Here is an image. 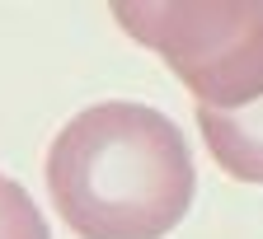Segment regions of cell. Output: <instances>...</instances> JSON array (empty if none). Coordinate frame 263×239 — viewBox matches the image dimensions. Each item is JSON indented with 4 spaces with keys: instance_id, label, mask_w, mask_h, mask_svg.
Segmentation results:
<instances>
[{
    "instance_id": "4",
    "label": "cell",
    "mask_w": 263,
    "mask_h": 239,
    "mask_svg": "<svg viewBox=\"0 0 263 239\" xmlns=\"http://www.w3.org/2000/svg\"><path fill=\"white\" fill-rule=\"evenodd\" d=\"M0 239H52L43 211L28 197V188L14 183L10 174H0Z\"/></svg>"
},
{
    "instance_id": "1",
    "label": "cell",
    "mask_w": 263,
    "mask_h": 239,
    "mask_svg": "<svg viewBox=\"0 0 263 239\" xmlns=\"http://www.w3.org/2000/svg\"><path fill=\"white\" fill-rule=\"evenodd\" d=\"M47 192L80 239H164L183 225L197 169L188 136L151 104H94L57 131Z\"/></svg>"
},
{
    "instance_id": "2",
    "label": "cell",
    "mask_w": 263,
    "mask_h": 239,
    "mask_svg": "<svg viewBox=\"0 0 263 239\" xmlns=\"http://www.w3.org/2000/svg\"><path fill=\"white\" fill-rule=\"evenodd\" d=\"M113 24L188 85L197 108L263 98V0H113Z\"/></svg>"
},
{
    "instance_id": "3",
    "label": "cell",
    "mask_w": 263,
    "mask_h": 239,
    "mask_svg": "<svg viewBox=\"0 0 263 239\" xmlns=\"http://www.w3.org/2000/svg\"><path fill=\"white\" fill-rule=\"evenodd\" d=\"M197 131L235 183H263V98L235 113L197 108Z\"/></svg>"
}]
</instances>
